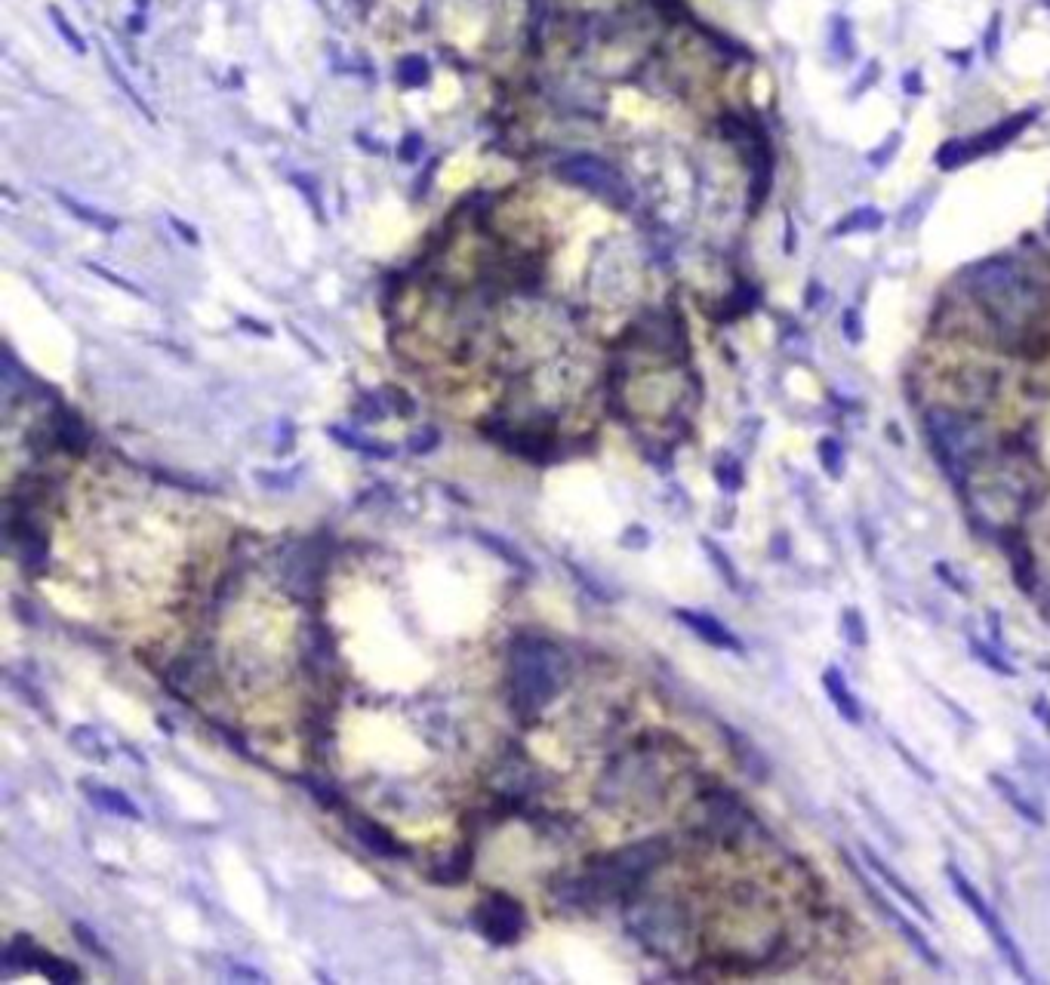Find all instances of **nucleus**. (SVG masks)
<instances>
[{
	"mask_svg": "<svg viewBox=\"0 0 1050 985\" xmlns=\"http://www.w3.org/2000/svg\"><path fill=\"white\" fill-rule=\"evenodd\" d=\"M512 702L521 718H536L558 696V650L549 641L518 638L509 659Z\"/></svg>",
	"mask_w": 1050,
	"mask_h": 985,
	"instance_id": "f257e3e1",
	"label": "nucleus"
},
{
	"mask_svg": "<svg viewBox=\"0 0 1050 985\" xmlns=\"http://www.w3.org/2000/svg\"><path fill=\"white\" fill-rule=\"evenodd\" d=\"M663 856H666V844L659 838L610 853L589 872V878L579 884V890L586 899H622L663 862Z\"/></svg>",
	"mask_w": 1050,
	"mask_h": 985,
	"instance_id": "f03ea898",
	"label": "nucleus"
},
{
	"mask_svg": "<svg viewBox=\"0 0 1050 985\" xmlns=\"http://www.w3.org/2000/svg\"><path fill=\"white\" fill-rule=\"evenodd\" d=\"M1038 108H1026V111H1014L1010 117H1004L1001 124L977 133V136H964V139H949L937 148V167L940 170H961L964 164L977 161L983 154L1001 151L1014 142L1023 130H1029L1035 124Z\"/></svg>",
	"mask_w": 1050,
	"mask_h": 985,
	"instance_id": "7ed1b4c3",
	"label": "nucleus"
},
{
	"mask_svg": "<svg viewBox=\"0 0 1050 985\" xmlns=\"http://www.w3.org/2000/svg\"><path fill=\"white\" fill-rule=\"evenodd\" d=\"M472 921H475L478 933L496 945H512L527 927L524 905L509 893H487L478 902Z\"/></svg>",
	"mask_w": 1050,
	"mask_h": 985,
	"instance_id": "20e7f679",
	"label": "nucleus"
},
{
	"mask_svg": "<svg viewBox=\"0 0 1050 985\" xmlns=\"http://www.w3.org/2000/svg\"><path fill=\"white\" fill-rule=\"evenodd\" d=\"M946 878L952 881V887H955V893H958V899L967 905V909L970 912H974V918L986 927V933L992 936V942L998 945V949L1007 955V961H1010V967H1014L1017 973H1026V961H1023V955H1020V949H1017V942L1014 939H1010V933H1007V927L1001 924V918L992 912V905L983 899V893L974 887V884H970L958 869H955V865H949V869H946Z\"/></svg>",
	"mask_w": 1050,
	"mask_h": 985,
	"instance_id": "39448f33",
	"label": "nucleus"
},
{
	"mask_svg": "<svg viewBox=\"0 0 1050 985\" xmlns=\"http://www.w3.org/2000/svg\"><path fill=\"white\" fill-rule=\"evenodd\" d=\"M675 616H678L687 628H693V632H696L699 638H703L706 644H712V647H718V650H733V653L743 650L740 638H736L727 625H721L715 616L699 613V610H675Z\"/></svg>",
	"mask_w": 1050,
	"mask_h": 985,
	"instance_id": "423d86ee",
	"label": "nucleus"
},
{
	"mask_svg": "<svg viewBox=\"0 0 1050 985\" xmlns=\"http://www.w3.org/2000/svg\"><path fill=\"white\" fill-rule=\"evenodd\" d=\"M348 829H352L355 838L376 856H385V859H407L410 856V850L392 832H385L382 825H376L370 819H355L352 816V819H348Z\"/></svg>",
	"mask_w": 1050,
	"mask_h": 985,
	"instance_id": "0eeeda50",
	"label": "nucleus"
},
{
	"mask_svg": "<svg viewBox=\"0 0 1050 985\" xmlns=\"http://www.w3.org/2000/svg\"><path fill=\"white\" fill-rule=\"evenodd\" d=\"M823 687H826L829 702L838 708V715H841L844 721H850V724H860V721H863V705H860L857 696H853L850 684L844 681V675L838 672L835 665H829L826 672H823Z\"/></svg>",
	"mask_w": 1050,
	"mask_h": 985,
	"instance_id": "6e6552de",
	"label": "nucleus"
},
{
	"mask_svg": "<svg viewBox=\"0 0 1050 985\" xmlns=\"http://www.w3.org/2000/svg\"><path fill=\"white\" fill-rule=\"evenodd\" d=\"M53 444H56L59 450L71 453V456H81V453H87V447H90V431L84 428V422L77 419L74 413L62 410V413L53 419Z\"/></svg>",
	"mask_w": 1050,
	"mask_h": 985,
	"instance_id": "1a4fd4ad",
	"label": "nucleus"
},
{
	"mask_svg": "<svg viewBox=\"0 0 1050 985\" xmlns=\"http://www.w3.org/2000/svg\"><path fill=\"white\" fill-rule=\"evenodd\" d=\"M90 788V801L99 804L102 810L114 813V816H127V819H139V807L124 795V792H114V788L108 785H87Z\"/></svg>",
	"mask_w": 1050,
	"mask_h": 985,
	"instance_id": "9d476101",
	"label": "nucleus"
},
{
	"mask_svg": "<svg viewBox=\"0 0 1050 985\" xmlns=\"http://www.w3.org/2000/svg\"><path fill=\"white\" fill-rule=\"evenodd\" d=\"M863 856H866V862H869V869H872V872H875V875H878V878H881L884 884H890V887H893V893H900V896H903V899H906V902L912 905V909H915V912H921L924 918H930V912H927V905H924V902H921V899H918V896H915V893L909 890V884H906V881H900L897 875H893V872L887 869V865H884V862H881V859H878V856H875V853H872L869 847L863 850Z\"/></svg>",
	"mask_w": 1050,
	"mask_h": 985,
	"instance_id": "9b49d317",
	"label": "nucleus"
},
{
	"mask_svg": "<svg viewBox=\"0 0 1050 985\" xmlns=\"http://www.w3.org/2000/svg\"><path fill=\"white\" fill-rule=\"evenodd\" d=\"M472 856H475V850L469 847V844H465V847H459V850H453V856L441 865V869L432 875L438 884H459V881H465V878H469V872H472Z\"/></svg>",
	"mask_w": 1050,
	"mask_h": 985,
	"instance_id": "f8f14e48",
	"label": "nucleus"
},
{
	"mask_svg": "<svg viewBox=\"0 0 1050 985\" xmlns=\"http://www.w3.org/2000/svg\"><path fill=\"white\" fill-rule=\"evenodd\" d=\"M884 225V213L878 207H860L847 213L838 225H835V234H857V231H875Z\"/></svg>",
	"mask_w": 1050,
	"mask_h": 985,
	"instance_id": "ddd939ff",
	"label": "nucleus"
},
{
	"mask_svg": "<svg viewBox=\"0 0 1050 985\" xmlns=\"http://www.w3.org/2000/svg\"><path fill=\"white\" fill-rule=\"evenodd\" d=\"M37 967H41L44 976L53 979V982H74V979H81V973H77L74 964H68V961H62V958H56V955H47V952L41 955V964H37Z\"/></svg>",
	"mask_w": 1050,
	"mask_h": 985,
	"instance_id": "4468645a",
	"label": "nucleus"
},
{
	"mask_svg": "<svg viewBox=\"0 0 1050 985\" xmlns=\"http://www.w3.org/2000/svg\"><path fill=\"white\" fill-rule=\"evenodd\" d=\"M844 635H847L850 644L866 647V625H863L860 610H847V613H844Z\"/></svg>",
	"mask_w": 1050,
	"mask_h": 985,
	"instance_id": "2eb2a0df",
	"label": "nucleus"
},
{
	"mask_svg": "<svg viewBox=\"0 0 1050 985\" xmlns=\"http://www.w3.org/2000/svg\"><path fill=\"white\" fill-rule=\"evenodd\" d=\"M900 145H903V133H890V136H887V142H884L878 151H872V154H869V161H872L875 167H884V164L890 161V157H893V151H897Z\"/></svg>",
	"mask_w": 1050,
	"mask_h": 985,
	"instance_id": "dca6fc26",
	"label": "nucleus"
},
{
	"mask_svg": "<svg viewBox=\"0 0 1050 985\" xmlns=\"http://www.w3.org/2000/svg\"><path fill=\"white\" fill-rule=\"evenodd\" d=\"M998 47H1001V13L992 16L989 31H986V59H995V56H998Z\"/></svg>",
	"mask_w": 1050,
	"mask_h": 985,
	"instance_id": "f3484780",
	"label": "nucleus"
},
{
	"mask_svg": "<svg viewBox=\"0 0 1050 985\" xmlns=\"http://www.w3.org/2000/svg\"><path fill=\"white\" fill-rule=\"evenodd\" d=\"M820 456H823V462L829 465L832 475L838 478V475H841V447H838L835 441H823V444H820Z\"/></svg>",
	"mask_w": 1050,
	"mask_h": 985,
	"instance_id": "a211bd4d",
	"label": "nucleus"
},
{
	"mask_svg": "<svg viewBox=\"0 0 1050 985\" xmlns=\"http://www.w3.org/2000/svg\"><path fill=\"white\" fill-rule=\"evenodd\" d=\"M844 333H847V339H853V342H860L863 339V327H860V314L857 311H847L844 314Z\"/></svg>",
	"mask_w": 1050,
	"mask_h": 985,
	"instance_id": "6ab92c4d",
	"label": "nucleus"
},
{
	"mask_svg": "<svg viewBox=\"0 0 1050 985\" xmlns=\"http://www.w3.org/2000/svg\"><path fill=\"white\" fill-rule=\"evenodd\" d=\"M74 933H77V936H81V942H84V945H87V949H90V952H93V955H102V958H111V955H108V952H105V949H102V945H99V942H96V936H93V933H90V930H87V927H84V924H74Z\"/></svg>",
	"mask_w": 1050,
	"mask_h": 985,
	"instance_id": "aec40b11",
	"label": "nucleus"
},
{
	"mask_svg": "<svg viewBox=\"0 0 1050 985\" xmlns=\"http://www.w3.org/2000/svg\"><path fill=\"white\" fill-rule=\"evenodd\" d=\"M703 545L709 548V555H712V561H718V564H721V576H724V579H730V582L736 585V576H733V564H730V561H724V555H721V551H718V548H715V545H712L709 539H706Z\"/></svg>",
	"mask_w": 1050,
	"mask_h": 985,
	"instance_id": "412c9836",
	"label": "nucleus"
},
{
	"mask_svg": "<svg viewBox=\"0 0 1050 985\" xmlns=\"http://www.w3.org/2000/svg\"><path fill=\"white\" fill-rule=\"evenodd\" d=\"M53 19H56V25L62 28V34L68 37V44H71V47H74V44H77V47H81V37H77V31H71V28L65 25V19H62V16H59L56 10H53Z\"/></svg>",
	"mask_w": 1050,
	"mask_h": 985,
	"instance_id": "4be33fe9",
	"label": "nucleus"
},
{
	"mask_svg": "<svg viewBox=\"0 0 1050 985\" xmlns=\"http://www.w3.org/2000/svg\"><path fill=\"white\" fill-rule=\"evenodd\" d=\"M903 84H906V87H909V90H906V93H912V96H918V93H921V90H924V84H921V81H918V71H909V74H906V77H903Z\"/></svg>",
	"mask_w": 1050,
	"mask_h": 985,
	"instance_id": "5701e85b",
	"label": "nucleus"
}]
</instances>
